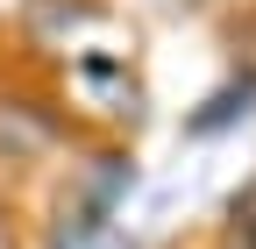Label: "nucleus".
Returning a JSON list of instances; mask_svg holds the SVG:
<instances>
[{
	"mask_svg": "<svg viewBox=\"0 0 256 249\" xmlns=\"http://www.w3.org/2000/svg\"><path fill=\"white\" fill-rule=\"evenodd\" d=\"M57 142H64V121L43 100L0 92V171H36V164L57 157Z\"/></svg>",
	"mask_w": 256,
	"mask_h": 249,
	"instance_id": "nucleus-1",
	"label": "nucleus"
},
{
	"mask_svg": "<svg viewBox=\"0 0 256 249\" xmlns=\"http://www.w3.org/2000/svg\"><path fill=\"white\" fill-rule=\"evenodd\" d=\"M249 100H256V72H249L242 86H228V92H214V100H206V114L192 121V128H200V136H214V128H228L235 114H249Z\"/></svg>",
	"mask_w": 256,
	"mask_h": 249,
	"instance_id": "nucleus-2",
	"label": "nucleus"
},
{
	"mask_svg": "<svg viewBox=\"0 0 256 249\" xmlns=\"http://www.w3.org/2000/svg\"><path fill=\"white\" fill-rule=\"evenodd\" d=\"M214 249H256V185L235 192V206H228V221H220V242H214Z\"/></svg>",
	"mask_w": 256,
	"mask_h": 249,
	"instance_id": "nucleus-3",
	"label": "nucleus"
}]
</instances>
